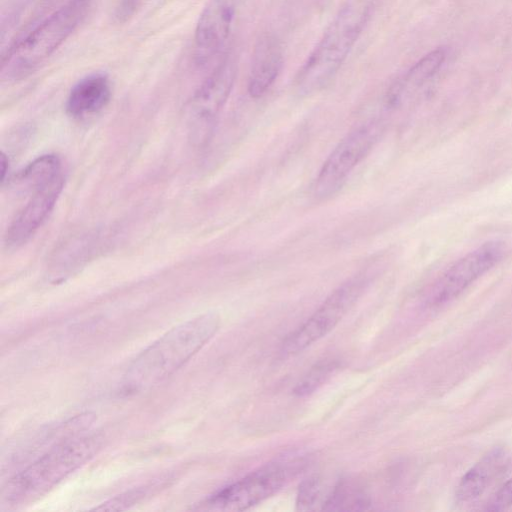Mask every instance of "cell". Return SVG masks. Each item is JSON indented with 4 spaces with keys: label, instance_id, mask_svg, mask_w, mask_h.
Wrapping results in <instances>:
<instances>
[{
    "label": "cell",
    "instance_id": "obj_1",
    "mask_svg": "<svg viewBox=\"0 0 512 512\" xmlns=\"http://www.w3.org/2000/svg\"><path fill=\"white\" fill-rule=\"evenodd\" d=\"M219 326L216 313H205L169 329L127 367L120 393L135 395L165 381L213 338Z\"/></svg>",
    "mask_w": 512,
    "mask_h": 512
},
{
    "label": "cell",
    "instance_id": "obj_2",
    "mask_svg": "<svg viewBox=\"0 0 512 512\" xmlns=\"http://www.w3.org/2000/svg\"><path fill=\"white\" fill-rule=\"evenodd\" d=\"M101 433H81L49 448L7 482L2 503L17 508L36 501L91 460L101 449Z\"/></svg>",
    "mask_w": 512,
    "mask_h": 512
},
{
    "label": "cell",
    "instance_id": "obj_3",
    "mask_svg": "<svg viewBox=\"0 0 512 512\" xmlns=\"http://www.w3.org/2000/svg\"><path fill=\"white\" fill-rule=\"evenodd\" d=\"M91 0H68L47 16L3 56L2 81H18L33 73L76 30Z\"/></svg>",
    "mask_w": 512,
    "mask_h": 512
},
{
    "label": "cell",
    "instance_id": "obj_4",
    "mask_svg": "<svg viewBox=\"0 0 512 512\" xmlns=\"http://www.w3.org/2000/svg\"><path fill=\"white\" fill-rule=\"evenodd\" d=\"M368 13L363 0L342 8L298 72L295 86L299 93H314L333 77L359 37Z\"/></svg>",
    "mask_w": 512,
    "mask_h": 512
},
{
    "label": "cell",
    "instance_id": "obj_5",
    "mask_svg": "<svg viewBox=\"0 0 512 512\" xmlns=\"http://www.w3.org/2000/svg\"><path fill=\"white\" fill-rule=\"evenodd\" d=\"M306 465L302 454L291 453L269 462L221 488L190 509L194 511H243L273 496Z\"/></svg>",
    "mask_w": 512,
    "mask_h": 512
},
{
    "label": "cell",
    "instance_id": "obj_6",
    "mask_svg": "<svg viewBox=\"0 0 512 512\" xmlns=\"http://www.w3.org/2000/svg\"><path fill=\"white\" fill-rule=\"evenodd\" d=\"M384 131V123L371 120L354 128L331 151L320 168L313 185L319 200L335 195L356 166L369 154Z\"/></svg>",
    "mask_w": 512,
    "mask_h": 512
},
{
    "label": "cell",
    "instance_id": "obj_7",
    "mask_svg": "<svg viewBox=\"0 0 512 512\" xmlns=\"http://www.w3.org/2000/svg\"><path fill=\"white\" fill-rule=\"evenodd\" d=\"M369 276L359 273L336 288L321 306L281 345L283 355H296L330 333L356 304L369 284Z\"/></svg>",
    "mask_w": 512,
    "mask_h": 512
},
{
    "label": "cell",
    "instance_id": "obj_8",
    "mask_svg": "<svg viewBox=\"0 0 512 512\" xmlns=\"http://www.w3.org/2000/svg\"><path fill=\"white\" fill-rule=\"evenodd\" d=\"M235 74L234 62L226 59L196 91L189 105L193 140L201 143L209 137L217 116L230 95Z\"/></svg>",
    "mask_w": 512,
    "mask_h": 512
},
{
    "label": "cell",
    "instance_id": "obj_9",
    "mask_svg": "<svg viewBox=\"0 0 512 512\" xmlns=\"http://www.w3.org/2000/svg\"><path fill=\"white\" fill-rule=\"evenodd\" d=\"M503 256V246L487 242L451 265L435 282L430 295L431 305H442L460 295L474 281L495 266Z\"/></svg>",
    "mask_w": 512,
    "mask_h": 512
},
{
    "label": "cell",
    "instance_id": "obj_10",
    "mask_svg": "<svg viewBox=\"0 0 512 512\" xmlns=\"http://www.w3.org/2000/svg\"><path fill=\"white\" fill-rule=\"evenodd\" d=\"M64 174L36 185L22 187L29 192L28 201L11 220L5 234L8 247L25 244L41 227L53 210L63 189Z\"/></svg>",
    "mask_w": 512,
    "mask_h": 512
},
{
    "label": "cell",
    "instance_id": "obj_11",
    "mask_svg": "<svg viewBox=\"0 0 512 512\" xmlns=\"http://www.w3.org/2000/svg\"><path fill=\"white\" fill-rule=\"evenodd\" d=\"M235 14L233 0H209L195 29V49L199 62L215 55L227 40Z\"/></svg>",
    "mask_w": 512,
    "mask_h": 512
},
{
    "label": "cell",
    "instance_id": "obj_12",
    "mask_svg": "<svg viewBox=\"0 0 512 512\" xmlns=\"http://www.w3.org/2000/svg\"><path fill=\"white\" fill-rule=\"evenodd\" d=\"M110 98L111 83L108 76L94 72L80 79L72 87L66 101V111L77 119L92 116L100 112Z\"/></svg>",
    "mask_w": 512,
    "mask_h": 512
},
{
    "label": "cell",
    "instance_id": "obj_13",
    "mask_svg": "<svg viewBox=\"0 0 512 512\" xmlns=\"http://www.w3.org/2000/svg\"><path fill=\"white\" fill-rule=\"evenodd\" d=\"M283 63L279 42L271 35H263L254 49L248 80L251 97H262L276 80Z\"/></svg>",
    "mask_w": 512,
    "mask_h": 512
},
{
    "label": "cell",
    "instance_id": "obj_14",
    "mask_svg": "<svg viewBox=\"0 0 512 512\" xmlns=\"http://www.w3.org/2000/svg\"><path fill=\"white\" fill-rule=\"evenodd\" d=\"M509 455L503 447L487 452L461 478L456 497L459 501H470L481 495L485 489L506 469Z\"/></svg>",
    "mask_w": 512,
    "mask_h": 512
},
{
    "label": "cell",
    "instance_id": "obj_15",
    "mask_svg": "<svg viewBox=\"0 0 512 512\" xmlns=\"http://www.w3.org/2000/svg\"><path fill=\"white\" fill-rule=\"evenodd\" d=\"M446 59V51L438 48L415 63L404 77L390 90L388 104L398 106L417 93L441 69Z\"/></svg>",
    "mask_w": 512,
    "mask_h": 512
},
{
    "label": "cell",
    "instance_id": "obj_16",
    "mask_svg": "<svg viewBox=\"0 0 512 512\" xmlns=\"http://www.w3.org/2000/svg\"><path fill=\"white\" fill-rule=\"evenodd\" d=\"M370 500L365 491L352 481L341 480L324 501L322 510L347 511L369 509Z\"/></svg>",
    "mask_w": 512,
    "mask_h": 512
},
{
    "label": "cell",
    "instance_id": "obj_17",
    "mask_svg": "<svg viewBox=\"0 0 512 512\" xmlns=\"http://www.w3.org/2000/svg\"><path fill=\"white\" fill-rule=\"evenodd\" d=\"M165 486L163 480L154 481L141 487L121 493L93 508L96 511H119L128 509Z\"/></svg>",
    "mask_w": 512,
    "mask_h": 512
},
{
    "label": "cell",
    "instance_id": "obj_18",
    "mask_svg": "<svg viewBox=\"0 0 512 512\" xmlns=\"http://www.w3.org/2000/svg\"><path fill=\"white\" fill-rule=\"evenodd\" d=\"M338 367L339 362L333 359L323 360L315 364L297 383L294 394L299 397L310 395L322 386Z\"/></svg>",
    "mask_w": 512,
    "mask_h": 512
},
{
    "label": "cell",
    "instance_id": "obj_19",
    "mask_svg": "<svg viewBox=\"0 0 512 512\" xmlns=\"http://www.w3.org/2000/svg\"><path fill=\"white\" fill-rule=\"evenodd\" d=\"M322 483L319 477L311 476L299 486L296 506L298 510H313L321 497Z\"/></svg>",
    "mask_w": 512,
    "mask_h": 512
},
{
    "label": "cell",
    "instance_id": "obj_20",
    "mask_svg": "<svg viewBox=\"0 0 512 512\" xmlns=\"http://www.w3.org/2000/svg\"><path fill=\"white\" fill-rule=\"evenodd\" d=\"M510 505H512V478L495 494V498L489 509L498 510Z\"/></svg>",
    "mask_w": 512,
    "mask_h": 512
},
{
    "label": "cell",
    "instance_id": "obj_21",
    "mask_svg": "<svg viewBox=\"0 0 512 512\" xmlns=\"http://www.w3.org/2000/svg\"><path fill=\"white\" fill-rule=\"evenodd\" d=\"M8 164H9L8 159H7L6 155L2 152L1 153V182L2 183L5 181L6 174L8 172V168H9Z\"/></svg>",
    "mask_w": 512,
    "mask_h": 512
},
{
    "label": "cell",
    "instance_id": "obj_22",
    "mask_svg": "<svg viewBox=\"0 0 512 512\" xmlns=\"http://www.w3.org/2000/svg\"><path fill=\"white\" fill-rule=\"evenodd\" d=\"M139 0H124L123 1V11L128 13L131 9H133V7L135 6V4H137Z\"/></svg>",
    "mask_w": 512,
    "mask_h": 512
}]
</instances>
